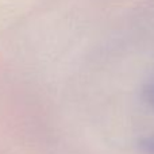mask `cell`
<instances>
[{
    "label": "cell",
    "mask_w": 154,
    "mask_h": 154,
    "mask_svg": "<svg viewBox=\"0 0 154 154\" xmlns=\"http://www.w3.org/2000/svg\"><path fill=\"white\" fill-rule=\"evenodd\" d=\"M138 147L143 154H154V135L142 138L138 142Z\"/></svg>",
    "instance_id": "cell-1"
},
{
    "label": "cell",
    "mask_w": 154,
    "mask_h": 154,
    "mask_svg": "<svg viewBox=\"0 0 154 154\" xmlns=\"http://www.w3.org/2000/svg\"><path fill=\"white\" fill-rule=\"evenodd\" d=\"M145 99H146L147 104H149L152 108H154V84L149 85V87L145 89Z\"/></svg>",
    "instance_id": "cell-2"
}]
</instances>
